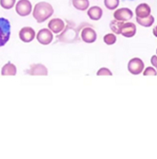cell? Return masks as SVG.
Masks as SVG:
<instances>
[{
  "label": "cell",
  "instance_id": "cell-1",
  "mask_svg": "<svg viewBox=\"0 0 157 159\" xmlns=\"http://www.w3.org/2000/svg\"><path fill=\"white\" fill-rule=\"evenodd\" d=\"M54 13V9L51 6V4L42 1L38 2L32 11L33 17L38 23H43L49 19Z\"/></svg>",
  "mask_w": 157,
  "mask_h": 159
},
{
  "label": "cell",
  "instance_id": "cell-2",
  "mask_svg": "<svg viewBox=\"0 0 157 159\" xmlns=\"http://www.w3.org/2000/svg\"><path fill=\"white\" fill-rule=\"evenodd\" d=\"M11 37V23L8 19L0 17V47L5 46Z\"/></svg>",
  "mask_w": 157,
  "mask_h": 159
},
{
  "label": "cell",
  "instance_id": "cell-3",
  "mask_svg": "<svg viewBox=\"0 0 157 159\" xmlns=\"http://www.w3.org/2000/svg\"><path fill=\"white\" fill-rule=\"evenodd\" d=\"M59 41L63 43H74L78 38V31L73 28V26L68 25L62 31V34L57 36Z\"/></svg>",
  "mask_w": 157,
  "mask_h": 159
},
{
  "label": "cell",
  "instance_id": "cell-4",
  "mask_svg": "<svg viewBox=\"0 0 157 159\" xmlns=\"http://www.w3.org/2000/svg\"><path fill=\"white\" fill-rule=\"evenodd\" d=\"M144 62L140 58H132L128 63V71L132 75H139L144 71Z\"/></svg>",
  "mask_w": 157,
  "mask_h": 159
},
{
  "label": "cell",
  "instance_id": "cell-5",
  "mask_svg": "<svg viewBox=\"0 0 157 159\" xmlns=\"http://www.w3.org/2000/svg\"><path fill=\"white\" fill-rule=\"evenodd\" d=\"M15 11L18 15L25 17L32 11V5L29 0H19L15 5Z\"/></svg>",
  "mask_w": 157,
  "mask_h": 159
},
{
  "label": "cell",
  "instance_id": "cell-6",
  "mask_svg": "<svg viewBox=\"0 0 157 159\" xmlns=\"http://www.w3.org/2000/svg\"><path fill=\"white\" fill-rule=\"evenodd\" d=\"M37 41L42 45H49L53 40V32L49 29H42L38 31L37 35Z\"/></svg>",
  "mask_w": 157,
  "mask_h": 159
},
{
  "label": "cell",
  "instance_id": "cell-7",
  "mask_svg": "<svg viewBox=\"0 0 157 159\" xmlns=\"http://www.w3.org/2000/svg\"><path fill=\"white\" fill-rule=\"evenodd\" d=\"M81 37H82V40L84 43L92 44V43L96 42V40L97 38V35H96V30L93 28L87 26V27H85V28H83L82 30Z\"/></svg>",
  "mask_w": 157,
  "mask_h": 159
},
{
  "label": "cell",
  "instance_id": "cell-8",
  "mask_svg": "<svg viewBox=\"0 0 157 159\" xmlns=\"http://www.w3.org/2000/svg\"><path fill=\"white\" fill-rule=\"evenodd\" d=\"M133 16V12L129 8H120L116 9L114 12V18L116 20H119L122 22H127L131 20Z\"/></svg>",
  "mask_w": 157,
  "mask_h": 159
},
{
  "label": "cell",
  "instance_id": "cell-9",
  "mask_svg": "<svg viewBox=\"0 0 157 159\" xmlns=\"http://www.w3.org/2000/svg\"><path fill=\"white\" fill-rule=\"evenodd\" d=\"M19 38L24 43H30L35 38V30L30 27H24L19 31Z\"/></svg>",
  "mask_w": 157,
  "mask_h": 159
},
{
  "label": "cell",
  "instance_id": "cell-10",
  "mask_svg": "<svg viewBox=\"0 0 157 159\" xmlns=\"http://www.w3.org/2000/svg\"><path fill=\"white\" fill-rule=\"evenodd\" d=\"M47 27L53 33L58 34V33H61L65 30V23L64 22V20L60 18H54V19H51L48 22Z\"/></svg>",
  "mask_w": 157,
  "mask_h": 159
},
{
  "label": "cell",
  "instance_id": "cell-11",
  "mask_svg": "<svg viewBox=\"0 0 157 159\" xmlns=\"http://www.w3.org/2000/svg\"><path fill=\"white\" fill-rule=\"evenodd\" d=\"M26 73L31 76H47L48 74V71L44 65L36 64V65H31L29 68L26 70Z\"/></svg>",
  "mask_w": 157,
  "mask_h": 159
},
{
  "label": "cell",
  "instance_id": "cell-12",
  "mask_svg": "<svg viewBox=\"0 0 157 159\" xmlns=\"http://www.w3.org/2000/svg\"><path fill=\"white\" fill-rule=\"evenodd\" d=\"M136 33V26L132 23V22H125L122 30H121V35L126 37V38H132L135 35Z\"/></svg>",
  "mask_w": 157,
  "mask_h": 159
},
{
  "label": "cell",
  "instance_id": "cell-13",
  "mask_svg": "<svg viewBox=\"0 0 157 159\" xmlns=\"http://www.w3.org/2000/svg\"><path fill=\"white\" fill-rule=\"evenodd\" d=\"M151 9L147 3H141L135 8V15L139 18H145L150 15Z\"/></svg>",
  "mask_w": 157,
  "mask_h": 159
},
{
  "label": "cell",
  "instance_id": "cell-14",
  "mask_svg": "<svg viewBox=\"0 0 157 159\" xmlns=\"http://www.w3.org/2000/svg\"><path fill=\"white\" fill-rule=\"evenodd\" d=\"M87 15L91 20H94V21H99V20L101 19V17L103 15V11H102V9L101 7L93 6L87 10Z\"/></svg>",
  "mask_w": 157,
  "mask_h": 159
},
{
  "label": "cell",
  "instance_id": "cell-15",
  "mask_svg": "<svg viewBox=\"0 0 157 159\" xmlns=\"http://www.w3.org/2000/svg\"><path fill=\"white\" fill-rule=\"evenodd\" d=\"M72 5L76 10L84 11L89 9L90 2L89 0H72Z\"/></svg>",
  "mask_w": 157,
  "mask_h": 159
},
{
  "label": "cell",
  "instance_id": "cell-16",
  "mask_svg": "<svg viewBox=\"0 0 157 159\" xmlns=\"http://www.w3.org/2000/svg\"><path fill=\"white\" fill-rule=\"evenodd\" d=\"M17 72L16 66L11 64V62L7 63L1 69V75L2 76H15Z\"/></svg>",
  "mask_w": 157,
  "mask_h": 159
},
{
  "label": "cell",
  "instance_id": "cell-17",
  "mask_svg": "<svg viewBox=\"0 0 157 159\" xmlns=\"http://www.w3.org/2000/svg\"><path fill=\"white\" fill-rule=\"evenodd\" d=\"M125 22L119 21V20L114 19L110 22V29L114 34H121V30Z\"/></svg>",
  "mask_w": 157,
  "mask_h": 159
},
{
  "label": "cell",
  "instance_id": "cell-18",
  "mask_svg": "<svg viewBox=\"0 0 157 159\" xmlns=\"http://www.w3.org/2000/svg\"><path fill=\"white\" fill-rule=\"evenodd\" d=\"M136 22L138 23L140 26L144 27V28H150L154 23V17L151 14L150 16H148V17H145V18L136 17Z\"/></svg>",
  "mask_w": 157,
  "mask_h": 159
},
{
  "label": "cell",
  "instance_id": "cell-19",
  "mask_svg": "<svg viewBox=\"0 0 157 159\" xmlns=\"http://www.w3.org/2000/svg\"><path fill=\"white\" fill-rule=\"evenodd\" d=\"M120 0H104V6L110 11H115L119 8Z\"/></svg>",
  "mask_w": 157,
  "mask_h": 159
},
{
  "label": "cell",
  "instance_id": "cell-20",
  "mask_svg": "<svg viewBox=\"0 0 157 159\" xmlns=\"http://www.w3.org/2000/svg\"><path fill=\"white\" fill-rule=\"evenodd\" d=\"M103 41L106 45H109V46L114 45L116 42V36L114 33H107L103 37Z\"/></svg>",
  "mask_w": 157,
  "mask_h": 159
},
{
  "label": "cell",
  "instance_id": "cell-21",
  "mask_svg": "<svg viewBox=\"0 0 157 159\" xmlns=\"http://www.w3.org/2000/svg\"><path fill=\"white\" fill-rule=\"evenodd\" d=\"M16 0H0V5L5 10H11L15 5Z\"/></svg>",
  "mask_w": 157,
  "mask_h": 159
},
{
  "label": "cell",
  "instance_id": "cell-22",
  "mask_svg": "<svg viewBox=\"0 0 157 159\" xmlns=\"http://www.w3.org/2000/svg\"><path fill=\"white\" fill-rule=\"evenodd\" d=\"M96 76H113L112 71L107 67H101L97 70Z\"/></svg>",
  "mask_w": 157,
  "mask_h": 159
},
{
  "label": "cell",
  "instance_id": "cell-23",
  "mask_svg": "<svg viewBox=\"0 0 157 159\" xmlns=\"http://www.w3.org/2000/svg\"><path fill=\"white\" fill-rule=\"evenodd\" d=\"M143 75L144 76H156L157 75V70L155 68L151 67V66H149V67L144 69Z\"/></svg>",
  "mask_w": 157,
  "mask_h": 159
},
{
  "label": "cell",
  "instance_id": "cell-24",
  "mask_svg": "<svg viewBox=\"0 0 157 159\" xmlns=\"http://www.w3.org/2000/svg\"><path fill=\"white\" fill-rule=\"evenodd\" d=\"M150 63H151V65L155 67V69L157 70V56H156V55H153V56L150 58Z\"/></svg>",
  "mask_w": 157,
  "mask_h": 159
},
{
  "label": "cell",
  "instance_id": "cell-25",
  "mask_svg": "<svg viewBox=\"0 0 157 159\" xmlns=\"http://www.w3.org/2000/svg\"><path fill=\"white\" fill-rule=\"evenodd\" d=\"M152 33H153V35L157 38V26L153 28V30H152Z\"/></svg>",
  "mask_w": 157,
  "mask_h": 159
},
{
  "label": "cell",
  "instance_id": "cell-26",
  "mask_svg": "<svg viewBox=\"0 0 157 159\" xmlns=\"http://www.w3.org/2000/svg\"><path fill=\"white\" fill-rule=\"evenodd\" d=\"M156 55H157V49H156Z\"/></svg>",
  "mask_w": 157,
  "mask_h": 159
}]
</instances>
